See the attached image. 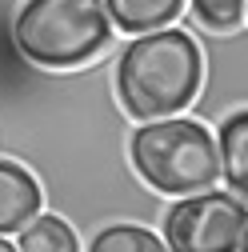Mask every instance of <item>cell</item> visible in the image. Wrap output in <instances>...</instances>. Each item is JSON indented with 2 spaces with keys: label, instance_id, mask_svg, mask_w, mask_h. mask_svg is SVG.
<instances>
[{
  "label": "cell",
  "instance_id": "obj_3",
  "mask_svg": "<svg viewBox=\"0 0 248 252\" xmlns=\"http://www.w3.org/2000/svg\"><path fill=\"white\" fill-rule=\"evenodd\" d=\"M12 44L28 64L68 72L112 44V24L100 0H20Z\"/></svg>",
  "mask_w": 248,
  "mask_h": 252
},
{
  "label": "cell",
  "instance_id": "obj_8",
  "mask_svg": "<svg viewBox=\"0 0 248 252\" xmlns=\"http://www.w3.org/2000/svg\"><path fill=\"white\" fill-rule=\"evenodd\" d=\"M108 24L124 36H140L152 32V28H168L176 24V16L184 12L188 0H100Z\"/></svg>",
  "mask_w": 248,
  "mask_h": 252
},
{
  "label": "cell",
  "instance_id": "obj_2",
  "mask_svg": "<svg viewBox=\"0 0 248 252\" xmlns=\"http://www.w3.org/2000/svg\"><path fill=\"white\" fill-rule=\"evenodd\" d=\"M128 164L156 196L176 200L220 184V160H216V136L208 124L192 116H164L144 120L128 132Z\"/></svg>",
  "mask_w": 248,
  "mask_h": 252
},
{
  "label": "cell",
  "instance_id": "obj_9",
  "mask_svg": "<svg viewBox=\"0 0 248 252\" xmlns=\"http://www.w3.org/2000/svg\"><path fill=\"white\" fill-rule=\"evenodd\" d=\"M16 252H80V232L56 212H36L16 232Z\"/></svg>",
  "mask_w": 248,
  "mask_h": 252
},
{
  "label": "cell",
  "instance_id": "obj_11",
  "mask_svg": "<svg viewBox=\"0 0 248 252\" xmlns=\"http://www.w3.org/2000/svg\"><path fill=\"white\" fill-rule=\"evenodd\" d=\"M244 0H188V16L208 32H232L244 28Z\"/></svg>",
  "mask_w": 248,
  "mask_h": 252
},
{
  "label": "cell",
  "instance_id": "obj_10",
  "mask_svg": "<svg viewBox=\"0 0 248 252\" xmlns=\"http://www.w3.org/2000/svg\"><path fill=\"white\" fill-rule=\"evenodd\" d=\"M88 252H168V248L156 228L136 224V220H112L92 232Z\"/></svg>",
  "mask_w": 248,
  "mask_h": 252
},
{
  "label": "cell",
  "instance_id": "obj_1",
  "mask_svg": "<svg viewBox=\"0 0 248 252\" xmlns=\"http://www.w3.org/2000/svg\"><path fill=\"white\" fill-rule=\"evenodd\" d=\"M200 76H204L200 44L180 24L132 36L128 44L116 48L112 60L116 104L136 124L188 112V104L196 100Z\"/></svg>",
  "mask_w": 248,
  "mask_h": 252
},
{
  "label": "cell",
  "instance_id": "obj_5",
  "mask_svg": "<svg viewBox=\"0 0 248 252\" xmlns=\"http://www.w3.org/2000/svg\"><path fill=\"white\" fill-rule=\"evenodd\" d=\"M176 20L200 44V60H208V76H200L196 100L188 104V112L200 124H220L228 112L244 108V28L208 32L188 12H180Z\"/></svg>",
  "mask_w": 248,
  "mask_h": 252
},
{
  "label": "cell",
  "instance_id": "obj_12",
  "mask_svg": "<svg viewBox=\"0 0 248 252\" xmlns=\"http://www.w3.org/2000/svg\"><path fill=\"white\" fill-rule=\"evenodd\" d=\"M0 252H16V244H12L8 236H0Z\"/></svg>",
  "mask_w": 248,
  "mask_h": 252
},
{
  "label": "cell",
  "instance_id": "obj_7",
  "mask_svg": "<svg viewBox=\"0 0 248 252\" xmlns=\"http://www.w3.org/2000/svg\"><path fill=\"white\" fill-rule=\"evenodd\" d=\"M216 160H220V184L244 196L248 188V112L236 108L216 124Z\"/></svg>",
  "mask_w": 248,
  "mask_h": 252
},
{
  "label": "cell",
  "instance_id": "obj_4",
  "mask_svg": "<svg viewBox=\"0 0 248 252\" xmlns=\"http://www.w3.org/2000/svg\"><path fill=\"white\" fill-rule=\"evenodd\" d=\"M244 196L228 188H204L164 204L160 240L168 252H244Z\"/></svg>",
  "mask_w": 248,
  "mask_h": 252
},
{
  "label": "cell",
  "instance_id": "obj_6",
  "mask_svg": "<svg viewBox=\"0 0 248 252\" xmlns=\"http://www.w3.org/2000/svg\"><path fill=\"white\" fill-rule=\"evenodd\" d=\"M40 208H44V192H40L36 176L24 164L0 156V236L20 232Z\"/></svg>",
  "mask_w": 248,
  "mask_h": 252
}]
</instances>
